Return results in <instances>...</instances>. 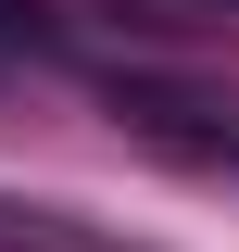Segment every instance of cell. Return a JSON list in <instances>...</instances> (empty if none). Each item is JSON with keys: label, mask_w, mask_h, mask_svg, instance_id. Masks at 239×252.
I'll list each match as a JSON object with an SVG mask.
<instances>
[{"label": "cell", "mask_w": 239, "mask_h": 252, "mask_svg": "<svg viewBox=\"0 0 239 252\" xmlns=\"http://www.w3.org/2000/svg\"><path fill=\"white\" fill-rule=\"evenodd\" d=\"M114 114H126V126H151V139H177V152H214V164H239V101H214V89H164V76H126V89H114Z\"/></svg>", "instance_id": "obj_1"}, {"label": "cell", "mask_w": 239, "mask_h": 252, "mask_svg": "<svg viewBox=\"0 0 239 252\" xmlns=\"http://www.w3.org/2000/svg\"><path fill=\"white\" fill-rule=\"evenodd\" d=\"M0 252H101V240L63 227V215H38V202H0Z\"/></svg>", "instance_id": "obj_2"}]
</instances>
